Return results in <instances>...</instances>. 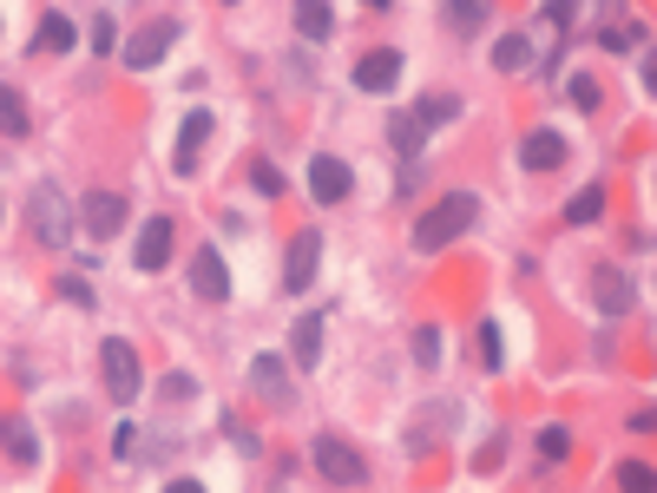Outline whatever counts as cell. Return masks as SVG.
<instances>
[{
    "instance_id": "1",
    "label": "cell",
    "mask_w": 657,
    "mask_h": 493,
    "mask_svg": "<svg viewBox=\"0 0 657 493\" xmlns=\"http://www.w3.org/2000/svg\"><path fill=\"white\" fill-rule=\"evenodd\" d=\"M480 224V198L474 191H447L435 211H421V224H415V250H447L454 237H467Z\"/></svg>"
},
{
    "instance_id": "2",
    "label": "cell",
    "mask_w": 657,
    "mask_h": 493,
    "mask_svg": "<svg viewBox=\"0 0 657 493\" xmlns=\"http://www.w3.org/2000/svg\"><path fill=\"white\" fill-rule=\"evenodd\" d=\"M309 461H316V474H322L329 487H362V481H368V461L349 447V441H336V434H316Z\"/></svg>"
},
{
    "instance_id": "3",
    "label": "cell",
    "mask_w": 657,
    "mask_h": 493,
    "mask_svg": "<svg viewBox=\"0 0 657 493\" xmlns=\"http://www.w3.org/2000/svg\"><path fill=\"white\" fill-rule=\"evenodd\" d=\"M99 375H106V395L112 402H132L139 395V349L119 343V336H106L99 343Z\"/></svg>"
},
{
    "instance_id": "4",
    "label": "cell",
    "mask_w": 657,
    "mask_h": 493,
    "mask_svg": "<svg viewBox=\"0 0 657 493\" xmlns=\"http://www.w3.org/2000/svg\"><path fill=\"white\" fill-rule=\"evenodd\" d=\"M27 224H33V237H40L47 250H60V244L73 237V211H67V198H60L53 185H40V191H33V205H27Z\"/></svg>"
},
{
    "instance_id": "5",
    "label": "cell",
    "mask_w": 657,
    "mask_h": 493,
    "mask_svg": "<svg viewBox=\"0 0 657 493\" xmlns=\"http://www.w3.org/2000/svg\"><path fill=\"white\" fill-rule=\"evenodd\" d=\"M171 47H178V20H151V27H139V33H132V47H126V67L146 72V67H158Z\"/></svg>"
},
{
    "instance_id": "6",
    "label": "cell",
    "mask_w": 657,
    "mask_h": 493,
    "mask_svg": "<svg viewBox=\"0 0 657 493\" xmlns=\"http://www.w3.org/2000/svg\"><path fill=\"white\" fill-rule=\"evenodd\" d=\"M316 264H322V230H296L290 237V270H283V289L302 296L316 283Z\"/></svg>"
},
{
    "instance_id": "7",
    "label": "cell",
    "mask_w": 657,
    "mask_h": 493,
    "mask_svg": "<svg viewBox=\"0 0 657 493\" xmlns=\"http://www.w3.org/2000/svg\"><path fill=\"white\" fill-rule=\"evenodd\" d=\"M309 191H316V205H342L356 191V171L342 158H309Z\"/></svg>"
},
{
    "instance_id": "8",
    "label": "cell",
    "mask_w": 657,
    "mask_h": 493,
    "mask_svg": "<svg viewBox=\"0 0 657 493\" xmlns=\"http://www.w3.org/2000/svg\"><path fill=\"white\" fill-rule=\"evenodd\" d=\"M205 139H211V106H198V112L185 119V132H178V151H171L178 178H191V171L205 165V158H198V151H205Z\"/></svg>"
},
{
    "instance_id": "9",
    "label": "cell",
    "mask_w": 657,
    "mask_h": 493,
    "mask_svg": "<svg viewBox=\"0 0 657 493\" xmlns=\"http://www.w3.org/2000/svg\"><path fill=\"white\" fill-rule=\"evenodd\" d=\"M591 296H598V309H605V316H631V277H625L618 264H598Z\"/></svg>"
},
{
    "instance_id": "10",
    "label": "cell",
    "mask_w": 657,
    "mask_h": 493,
    "mask_svg": "<svg viewBox=\"0 0 657 493\" xmlns=\"http://www.w3.org/2000/svg\"><path fill=\"white\" fill-rule=\"evenodd\" d=\"M395 79H401V53H395V47H375V53L356 60V86H362V92H388Z\"/></svg>"
},
{
    "instance_id": "11",
    "label": "cell",
    "mask_w": 657,
    "mask_h": 493,
    "mask_svg": "<svg viewBox=\"0 0 657 493\" xmlns=\"http://www.w3.org/2000/svg\"><path fill=\"white\" fill-rule=\"evenodd\" d=\"M191 289H198L205 303H223V296H230V270H223V257L211 250V244L191 257Z\"/></svg>"
},
{
    "instance_id": "12",
    "label": "cell",
    "mask_w": 657,
    "mask_h": 493,
    "mask_svg": "<svg viewBox=\"0 0 657 493\" xmlns=\"http://www.w3.org/2000/svg\"><path fill=\"white\" fill-rule=\"evenodd\" d=\"M250 388H257L270 408H290L296 402V388L283 382V362H277V355H257V362H250Z\"/></svg>"
},
{
    "instance_id": "13",
    "label": "cell",
    "mask_w": 657,
    "mask_h": 493,
    "mask_svg": "<svg viewBox=\"0 0 657 493\" xmlns=\"http://www.w3.org/2000/svg\"><path fill=\"white\" fill-rule=\"evenodd\" d=\"M79 217H86V230H92V237H119V224H126V198H119V191H92Z\"/></svg>"
},
{
    "instance_id": "14",
    "label": "cell",
    "mask_w": 657,
    "mask_h": 493,
    "mask_svg": "<svg viewBox=\"0 0 657 493\" xmlns=\"http://www.w3.org/2000/svg\"><path fill=\"white\" fill-rule=\"evenodd\" d=\"M519 165H526V171H559V165H566V139H559V132H526Z\"/></svg>"
},
{
    "instance_id": "15",
    "label": "cell",
    "mask_w": 657,
    "mask_h": 493,
    "mask_svg": "<svg viewBox=\"0 0 657 493\" xmlns=\"http://www.w3.org/2000/svg\"><path fill=\"white\" fill-rule=\"evenodd\" d=\"M73 20L67 13H47L40 20V33H33V60H60V53H73Z\"/></svg>"
},
{
    "instance_id": "16",
    "label": "cell",
    "mask_w": 657,
    "mask_h": 493,
    "mask_svg": "<svg viewBox=\"0 0 657 493\" xmlns=\"http://www.w3.org/2000/svg\"><path fill=\"white\" fill-rule=\"evenodd\" d=\"M165 257H171V217H151L146 230H139V257H132V264H139V270H158Z\"/></svg>"
},
{
    "instance_id": "17",
    "label": "cell",
    "mask_w": 657,
    "mask_h": 493,
    "mask_svg": "<svg viewBox=\"0 0 657 493\" xmlns=\"http://www.w3.org/2000/svg\"><path fill=\"white\" fill-rule=\"evenodd\" d=\"M0 447H7L20 467H33V461H40V441H33V427L20 422V415H0Z\"/></svg>"
},
{
    "instance_id": "18",
    "label": "cell",
    "mask_w": 657,
    "mask_h": 493,
    "mask_svg": "<svg viewBox=\"0 0 657 493\" xmlns=\"http://www.w3.org/2000/svg\"><path fill=\"white\" fill-rule=\"evenodd\" d=\"M290 355H296V368H316V355H322V316H296Z\"/></svg>"
},
{
    "instance_id": "19",
    "label": "cell",
    "mask_w": 657,
    "mask_h": 493,
    "mask_svg": "<svg viewBox=\"0 0 657 493\" xmlns=\"http://www.w3.org/2000/svg\"><path fill=\"white\" fill-rule=\"evenodd\" d=\"M329 27H336L329 20V0H296V33L302 40H329Z\"/></svg>"
},
{
    "instance_id": "20",
    "label": "cell",
    "mask_w": 657,
    "mask_h": 493,
    "mask_svg": "<svg viewBox=\"0 0 657 493\" xmlns=\"http://www.w3.org/2000/svg\"><path fill=\"white\" fill-rule=\"evenodd\" d=\"M447 119H460V99L454 92H428L421 106H415V126L428 132V126H447Z\"/></svg>"
},
{
    "instance_id": "21",
    "label": "cell",
    "mask_w": 657,
    "mask_h": 493,
    "mask_svg": "<svg viewBox=\"0 0 657 493\" xmlns=\"http://www.w3.org/2000/svg\"><path fill=\"white\" fill-rule=\"evenodd\" d=\"M494 67L500 72H526L532 67V40H526V33H507V40L494 47Z\"/></svg>"
},
{
    "instance_id": "22",
    "label": "cell",
    "mask_w": 657,
    "mask_h": 493,
    "mask_svg": "<svg viewBox=\"0 0 657 493\" xmlns=\"http://www.w3.org/2000/svg\"><path fill=\"white\" fill-rule=\"evenodd\" d=\"M447 27L454 33H480L487 27V0H447Z\"/></svg>"
},
{
    "instance_id": "23",
    "label": "cell",
    "mask_w": 657,
    "mask_h": 493,
    "mask_svg": "<svg viewBox=\"0 0 657 493\" xmlns=\"http://www.w3.org/2000/svg\"><path fill=\"white\" fill-rule=\"evenodd\" d=\"M605 217V185H585L579 198L566 205V224H598Z\"/></svg>"
},
{
    "instance_id": "24",
    "label": "cell",
    "mask_w": 657,
    "mask_h": 493,
    "mask_svg": "<svg viewBox=\"0 0 657 493\" xmlns=\"http://www.w3.org/2000/svg\"><path fill=\"white\" fill-rule=\"evenodd\" d=\"M0 132H7V139L27 132V99H20L13 86H0Z\"/></svg>"
},
{
    "instance_id": "25",
    "label": "cell",
    "mask_w": 657,
    "mask_h": 493,
    "mask_svg": "<svg viewBox=\"0 0 657 493\" xmlns=\"http://www.w3.org/2000/svg\"><path fill=\"white\" fill-rule=\"evenodd\" d=\"M388 139H395V151H401V165H421V126H415V119H395Z\"/></svg>"
},
{
    "instance_id": "26",
    "label": "cell",
    "mask_w": 657,
    "mask_h": 493,
    "mask_svg": "<svg viewBox=\"0 0 657 493\" xmlns=\"http://www.w3.org/2000/svg\"><path fill=\"white\" fill-rule=\"evenodd\" d=\"M566 99H573L579 112H598V99H605V86H598L591 72H573V79H566Z\"/></svg>"
},
{
    "instance_id": "27",
    "label": "cell",
    "mask_w": 657,
    "mask_h": 493,
    "mask_svg": "<svg viewBox=\"0 0 657 493\" xmlns=\"http://www.w3.org/2000/svg\"><path fill=\"white\" fill-rule=\"evenodd\" d=\"M480 362H487V368H507V343H500L494 323H480Z\"/></svg>"
},
{
    "instance_id": "28",
    "label": "cell",
    "mask_w": 657,
    "mask_h": 493,
    "mask_svg": "<svg viewBox=\"0 0 657 493\" xmlns=\"http://www.w3.org/2000/svg\"><path fill=\"white\" fill-rule=\"evenodd\" d=\"M539 454H546V461H566V454H573V427H546V434H539Z\"/></svg>"
},
{
    "instance_id": "29",
    "label": "cell",
    "mask_w": 657,
    "mask_h": 493,
    "mask_svg": "<svg viewBox=\"0 0 657 493\" xmlns=\"http://www.w3.org/2000/svg\"><path fill=\"white\" fill-rule=\"evenodd\" d=\"M618 487H625V493H645V487H651V467H645V461H625V467H618Z\"/></svg>"
},
{
    "instance_id": "30",
    "label": "cell",
    "mask_w": 657,
    "mask_h": 493,
    "mask_svg": "<svg viewBox=\"0 0 657 493\" xmlns=\"http://www.w3.org/2000/svg\"><path fill=\"white\" fill-rule=\"evenodd\" d=\"M250 185H257L263 198H277V191H283V171H277V165H250Z\"/></svg>"
},
{
    "instance_id": "31",
    "label": "cell",
    "mask_w": 657,
    "mask_h": 493,
    "mask_svg": "<svg viewBox=\"0 0 657 493\" xmlns=\"http://www.w3.org/2000/svg\"><path fill=\"white\" fill-rule=\"evenodd\" d=\"M92 47H99V53H112V47H119V27H112V20H99V27H92Z\"/></svg>"
},
{
    "instance_id": "32",
    "label": "cell",
    "mask_w": 657,
    "mask_h": 493,
    "mask_svg": "<svg viewBox=\"0 0 657 493\" xmlns=\"http://www.w3.org/2000/svg\"><path fill=\"white\" fill-rule=\"evenodd\" d=\"M165 395H171V402H191V395H198V382H191V375H171V382H165Z\"/></svg>"
},
{
    "instance_id": "33",
    "label": "cell",
    "mask_w": 657,
    "mask_h": 493,
    "mask_svg": "<svg viewBox=\"0 0 657 493\" xmlns=\"http://www.w3.org/2000/svg\"><path fill=\"white\" fill-rule=\"evenodd\" d=\"M415 355H421V362H435V355H440V336H435V329H415Z\"/></svg>"
},
{
    "instance_id": "34",
    "label": "cell",
    "mask_w": 657,
    "mask_h": 493,
    "mask_svg": "<svg viewBox=\"0 0 657 493\" xmlns=\"http://www.w3.org/2000/svg\"><path fill=\"white\" fill-rule=\"evenodd\" d=\"M60 296H73V303H92V289H86L79 277H60Z\"/></svg>"
},
{
    "instance_id": "35",
    "label": "cell",
    "mask_w": 657,
    "mask_h": 493,
    "mask_svg": "<svg viewBox=\"0 0 657 493\" xmlns=\"http://www.w3.org/2000/svg\"><path fill=\"white\" fill-rule=\"evenodd\" d=\"M368 7H388V0H368Z\"/></svg>"
}]
</instances>
